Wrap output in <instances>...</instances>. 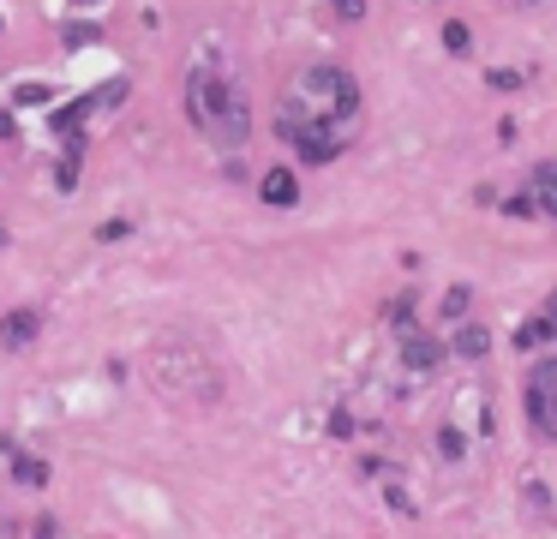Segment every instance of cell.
<instances>
[{"instance_id": "6da1fadb", "label": "cell", "mask_w": 557, "mask_h": 539, "mask_svg": "<svg viewBox=\"0 0 557 539\" xmlns=\"http://www.w3.org/2000/svg\"><path fill=\"white\" fill-rule=\"evenodd\" d=\"M186 120L216 150H246V138H252V102L216 60H198L186 72Z\"/></svg>"}, {"instance_id": "7a4b0ae2", "label": "cell", "mask_w": 557, "mask_h": 539, "mask_svg": "<svg viewBox=\"0 0 557 539\" xmlns=\"http://www.w3.org/2000/svg\"><path fill=\"white\" fill-rule=\"evenodd\" d=\"M312 120H324V126H354L360 120V108H366V96H360V78L348 72V66H306L300 78H294V90H288Z\"/></svg>"}, {"instance_id": "3957f363", "label": "cell", "mask_w": 557, "mask_h": 539, "mask_svg": "<svg viewBox=\"0 0 557 539\" xmlns=\"http://www.w3.org/2000/svg\"><path fill=\"white\" fill-rule=\"evenodd\" d=\"M276 138H282V144H294V156H300L306 168H324V162H336V156L348 150V132H342V126L312 120L294 96H282V108H276Z\"/></svg>"}, {"instance_id": "277c9868", "label": "cell", "mask_w": 557, "mask_h": 539, "mask_svg": "<svg viewBox=\"0 0 557 539\" xmlns=\"http://www.w3.org/2000/svg\"><path fill=\"white\" fill-rule=\"evenodd\" d=\"M522 414H528L534 438L557 444V354L534 360V372H528V384H522Z\"/></svg>"}, {"instance_id": "5b68a950", "label": "cell", "mask_w": 557, "mask_h": 539, "mask_svg": "<svg viewBox=\"0 0 557 539\" xmlns=\"http://www.w3.org/2000/svg\"><path fill=\"white\" fill-rule=\"evenodd\" d=\"M396 354H402V366H408V378H438V372H444V360H450V348H444L438 336H426L420 324L396 336Z\"/></svg>"}, {"instance_id": "8992f818", "label": "cell", "mask_w": 557, "mask_h": 539, "mask_svg": "<svg viewBox=\"0 0 557 539\" xmlns=\"http://www.w3.org/2000/svg\"><path fill=\"white\" fill-rule=\"evenodd\" d=\"M258 198H264L270 210H294V204H300V174H294V168H264V174H258Z\"/></svg>"}, {"instance_id": "52a82bcc", "label": "cell", "mask_w": 557, "mask_h": 539, "mask_svg": "<svg viewBox=\"0 0 557 539\" xmlns=\"http://www.w3.org/2000/svg\"><path fill=\"white\" fill-rule=\"evenodd\" d=\"M456 414H462V432H480V438H492V396H486L480 384H468V390L456 396Z\"/></svg>"}, {"instance_id": "ba28073f", "label": "cell", "mask_w": 557, "mask_h": 539, "mask_svg": "<svg viewBox=\"0 0 557 539\" xmlns=\"http://www.w3.org/2000/svg\"><path fill=\"white\" fill-rule=\"evenodd\" d=\"M36 330H42V312H36V306H12V312L0 318V342H6V348H30Z\"/></svg>"}, {"instance_id": "9c48e42d", "label": "cell", "mask_w": 557, "mask_h": 539, "mask_svg": "<svg viewBox=\"0 0 557 539\" xmlns=\"http://www.w3.org/2000/svg\"><path fill=\"white\" fill-rule=\"evenodd\" d=\"M444 348H450L456 360H486V354H492V330L468 318V324H456V330H450V342H444Z\"/></svg>"}, {"instance_id": "30bf717a", "label": "cell", "mask_w": 557, "mask_h": 539, "mask_svg": "<svg viewBox=\"0 0 557 539\" xmlns=\"http://www.w3.org/2000/svg\"><path fill=\"white\" fill-rule=\"evenodd\" d=\"M0 456L12 462V480H18V486H48V462H42V456H24L18 438H0Z\"/></svg>"}, {"instance_id": "8fae6325", "label": "cell", "mask_w": 557, "mask_h": 539, "mask_svg": "<svg viewBox=\"0 0 557 539\" xmlns=\"http://www.w3.org/2000/svg\"><path fill=\"white\" fill-rule=\"evenodd\" d=\"M384 318H390V330H396V336H402V330H414V318H420V294H414V288H402V294L384 306Z\"/></svg>"}, {"instance_id": "7c38bea8", "label": "cell", "mask_w": 557, "mask_h": 539, "mask_svg": "<svg viewBox=\"0 0 557 539\" xmlns=\"http://www.w3.org/2000/svg\"><path fill=\"white\" fill-rule=\"evenodd\" d=\"M552 342H557V324L546 318V312H534V318L516 330V348H552Z\"/></svg>"}, {"instance_id": "4fadbf2b", "label": "cell", "mask_w": 557, "mask_h": 539, "mask_svg": "<svg viewBox=\"0 0 557 539\" xmlns=\"http://www.w3.org/2000/svg\"><path fill=\"white\" fill-rule=\"evenodd\" d=\"M468 306H474V288H462V282H456V288L444 294V324H450V330H456V324H468Z\"/></svg>"}, {"instance_id": "5bb4252c", "label": "cell", "mask_w": 557, "mask_h": 539, "mask_svg": "<svg viewBox=\"0 0 557 539\" xmlns=\"http://www.w3.org/2000/svg\"><path fill=\"white\" fill-rule=\"evenodd\" d=\"M444 48L462 60V54H474V30L462 24V18H444Z\"/></svg>"}, {"instance_id": "9a60e30c", "label": "cell", "mask_w": 557, "mask_h": 539, "mask_svg": "<svg viewBox=\"0 0 557 539\" xmlns=\"http://www.w3.org/2000/svg\"><path fill=\"white\" fill-rule=\"evenodd\" d=\"M438 456H444V462H462V456H468V438H462L456 426H438Z\"/></svg>"}, {"instance_id": "2e32d148", "label": "cell", "mask_w": 557, "mask_h": 539, "mask_svg": "<svg viewBox=\"0 0 557 539\" xmlns=\"http://www.w3.org/2000/svg\"><path fill=\"white\" fill-rule=\"evenodd\" d=\"M504 216H522V222H534V216H540V198H534V192H510V198H504Z\"/></svg>"}, {"instance_id": "e0dca14e", "label": "cell", "mask_w": 557, "mask_h": 539, "mask_svg": "<svg viewBox=\"0 0 557 539\" xmlns=\"http://www.w3.org/2000/svg\"><path fill=\"white\" fill-rule=\"evenodd\" d=\"M384 504H390L396 516H414V498L402 492V474H390V480H384Z\"/></svg>"}, {"instance_id": "ac0fdd59", "label": "cell", "mask_w": 557, "mask_h": 539, "mask_svg": "<svg viewBox=\"0 0 557 539\" xmlns=\"http://www.w3.org/2000/svg\"><path fill=\"white\" fill-rule=\"evenodd\" d=\"M486 84H492V90H522V72H516V66H492Z\"/></svg>"}, {"instance_id": "d6986e66", "label": "cell", "mask_w": 557, "mask_h": 539, "mask_svg": "<svg viewBox=\"0 0 557 539\" xmlns=\"http://www.w3.org/2000/svg\"><path fill=\"white\" fill-rule=\"evenodd\" d=\"M12 102H18V108H42V102H48V90H42V84H18V90H12Z\"/></svg>"}, {"instance_id": "ffe728a7", "label": "cell", "mask_w": 557, "mask_h": 539, "mask_svg": "<svg viewBox=\"0 0 557 539\" xmlns=\"http://www.w3.org/2000/svg\"><path fill=\"white\" fill-rule=\"evenodd\" d=\"M126 234H132V222H126V216H108V222L96 228V240H108V246H114V240H126Z\"/></svg>"}, {"instance_id": "44dd1931", "label": "cell", "mask_w": 557, "mask_h": 539, "mask_svg": "<svg viewBox=\"0 0 557 539\" xmlns=\"http://www.w3.org/2000/svg\"><path fill=\"white\" fill-rule=\"evenodd\" d=\"M330 12H336L342 24H360V18H366V0H330Z\"/></svg>"}, {"instance_id": "7402d4cb", "label": "cell", "mask_w": 557, "mask_h": 539, "mask_svg": "<svg viewBox=\"0 0 557 539\" xmlns=\"http://www.w3.org/2000/svg\"><path fill=\"white\" fill-rule=\"evenodd\" d=\"M354 432H360V426H354V414H348V408H336V414H330V438H354Z\"/></svg>"}, {"instance_id": "603a6c76", "label": "cell", "mask_w": 557, "mask_h": 539, "mask_svg": "<svg viewBox=\"0 0 557 539\" xmlns=\"http://www.w3.org/2000/svg\"><path fill=\"white\" fill-rule=\"evenodd\" d=\"M30 528H36V539H60V522H54V516H36Z\"/></svg>"}, {"instance_id": "cb8c5ba5", "label": "cell", "mask_w": 557, "mask_h": 539, "mask_svg": "<svg viewBox=\"0 0 557 539\" xmlns=\"http://www.w3.org/2000/svg\"><path fill=\"white\" fill-rule=\"evenodd\" d=\"M546 318H552V324H557V300H552V306H546Z\"/></svg>"}, {"instance_id": "d4e9b609", "label": "cell", "mask_w": 557, "mask_h": 539, "mask_svg": "<svg viewBox=\"0 0 557 539\" xmlns=\"http://www.w3.org/2000/svg\"><path fill=\"white\" fill-rule=\"evenodd\" d=\"M72 6H102V0H72Z\"/></svg>"}, {"instance_id": "484cf974", "label": "cell", "mask_w": 557, "mask_h": 539, "mask_svg": "<svg viewBox=\"0 0 557 539\" xmlns=\"http://www.w3.org/2000/svg\"><path fill=\"white\" fill-rule=\"evenodd\" d=\"M0 246H6V228H0Z\"/></svg>"}]
</instances>
